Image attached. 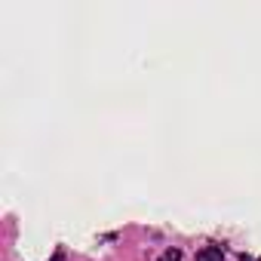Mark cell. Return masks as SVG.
<instances>
[{"mask_svg":"<svg viewBox=\"0 0 261 261\" xmlns=\"http://www.w3.org/2000/svg\"><path fill=\"white\" fill-rule=\"evenodd\" d=\"M197 261H224V252L218 246H206V249L197 252Z\"/></svg>","mask_w":261,"mask_h":261,"instance_id":"1","label":"cell"},{"mask_svg":"<svg viewBox=\"0 0 261 261\" xmlns=\"http://www.w3.org/2000/svg\"><path fill=\"white\" fill-rule=\"evenodd\" d=\"M178 258H181V252H178V249H166V252L160 255V261H178Z\"/></svg>","mask_w":261,"mask_h":261,"instance_id":"2","label":"cell"}]
</instances>
